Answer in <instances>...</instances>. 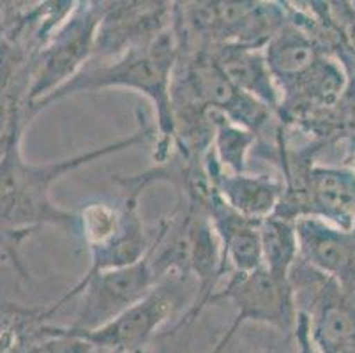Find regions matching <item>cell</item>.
<instances>
[{
  "mask_svg": "<svg viewBox=\"0 0 355 353\" xmlns=\"http://www.w3.org/2000/svg\"><path fill=\"white\" fill-rule=\"evenodd\" d=\"M263 353H282V352H263Z\"/></svg>",
  "mask_w": 355,
  "mask_h": 353,
  "instance_id": "obj_16",
  "label": "cell"
},
{
  "mask_svg": "<svg viewBox=\"0 0 355 353\" xmlns=\"http://www.w3.org/2000/svg\"><path fill=\"white\" fill-rule=\"evenodd\" d=\"M293 225L302 261L334 281L345 295L355 297V230L320 218H301Z\"/></svg>",
  "mask_w": 355,
  "mask_h": 353,
  "instance_id": "obj_8",
  "label": "cell"
},
{
  "mask_svg": "<svg viewBox=\"0 0 355 353\" xmlns=\"http://www.w3.org/2000/svg\"><path fill=\"white\" fill-rule=\"evenodd\" d=\"M341 19H343V28H345V39L350 44L352 51L355 53V11L352 8H341Z\"/></svg>",
  "mask_w": 355,
  "mask_h": 353,
  "instance_id": "obj_15",
  "label": "cell"
},
{
  "mask_svg": "<svg viewBox=\"0 0 355 353\" xmlns=\"http://www.w3.org/2000/svg\"><path fill=\"white\" fill-rule=\"evenodd\" d=\"M205 115L212 126V152L223 170L228 173H246V154L257 135L234 124L218 112L207 110Z\"/></svg>",
  "mask_w": 355,
  "mask_h": 353,
  "instance_id": "obj_12",
  "label": "cell"
},
{
  "mask_svg": "<svg viewBox=\"0 0 355 353\" xmlns=\"http://www.w3.org/2000/svg\"><path fill=\"white\" fill-rule=\"evenodd\" d=\"M186 276H166L147 295L122 315L90 332L66 327L71 334L80 336L94 348L115 353H137L156 336L173 311L182 302V279Z\"/></svg>",
  "mask_w": 355,
  "mask_h": 353,
  "instance_id": "obj_5",
  "label": "cell"
},
{
  "mask_svg": "<svg viewBox=\"0 0 355 353\" xmlns=\"http://www.w3.org/2000/svg\"><path fill=\"white\" fill-rule=\"evenodd\" d=\"M103 4H80L62 19L53 41L44 53V64L35 78L32 97L44 99L69 82L85 67L94 53L96 28L101 18ZM40 99V101H41Z\"/></svg>",
  "mask_w": 355,
  "mask_h": 353,
  "instance_id": "obj_6",
  "label": "cell"
},
{
  "mask_svg": "<svg viewBox=\"0 0 355 353\" xmlns=\"http://www.w3.org/2000/svg\"><path fill=\"white\" fill-rule=\"evenodd\" d=\"M230 299L237 307V318L212 353H221L239 327L246 322L266 323L279 330H293L297 322L295 295L292 283L277 279L260 267L250 274L232 272L225 288L212 293L211 300Z\"/></svg>",
  "mask_w": 355,
  "mask_h": 353,
  "instance_id": "obj_4",
  "label": "cell"
},
{
  "mask_svg": "<svg viewBox=\"0 0 355 353\" xmlns=\"http://www.w3.org/2000/svg\"><path fill=\"white\" fill-rule=\"evenodd\" d=\"M293 332L297 336V343H299L301 353H315V348H313L311 343V334H309V318L304 311H297V322Z\"/></svg>",
  "mask_w": 355,
  "mask_h": 353,
  "instance_id": "obj_14",
  "label": "cell"
},
{
  "mask_svg": "<svg viewBox=\"0 0 355 353\" xmlns=\"http://www.w3.org/2000/svg\"><path fill=\"white\" fill-rule=\"evenodd\" d=\"M202 163L209 182L221 196L223 202L244 218L261 221L272 216L282 202L285 184L277 177L266 173H228L218 163L212 147H209V150L203 154Z\"/></svg>",
  "mask_w": 355,
  "mask_h": 353,
  "instance_id": "obj_9",
  "label": "cell"
},
{
  "mask_svg": "<svg viewBox=\"0 0 355 353\" xmlns=\"http://www.w3.org/2000/svg\"><path fill=\"white\" fill-rule=\"evenodd\" d=\"M172 92H184V97H172V108L212 110L254 135L269 122L272 113L266 105L239 90L209 50L191 51L184 66V78L175 83Z\"/></svg>",
  "mask_w": 355,
  "mask_h": 353,
  "instance_id": "obj_3",
  "label": "cell"
},
{
  "mask_svg": "<svg viewBox=\"0 0 355 353\" xmlns=\"http://www.w3.org/2000/svg\"><path fill=\"white\" fill-rule=\"evenodd\" d=\"M94 346L80 336L71 334L66 327H44L41 339L24 353H92Z\"/></svg>",
  "mask_w": 355,
  "mask_h": 353,
  "instance_id": "obj_13",
  "label": "cell"
},
{
  "mask_svg": "<svg viewBox=\"0 0 355 353\" xmlns=\"http://www.w3.org/2000/svg\"><path fill=\"white\" fill-rule=\"evenodd\" d=\"M209 53L239 90L277 113L279 92L267 66L263 48L219 44L209 48Z\"/></svg>",
  "mask_w": 355,
  "mask_h": 353,
  "instance_id": "obj_10",
  "label": "cell"
},
{
  "mask_svg": "<svg viewBox=\"0 0 355 353\" xmlns=\"http://www.w3.org/2000/svg\"><path fill=\"white\" fill-rule=\"evenodd\" d=\"M261 264L277 279H290V272L299 260V244L293 221L269 216L261 219L260 226Z\"/></svg>",
  "mask_w": 355,
  "mask_h": 353,
  "instance_id": "obj_11",
  "label": "cell"
},
{
  "mask_svg": "<svg viewBox=\"0 0 355 353\" xmlns=\"http://www.w3.org/2000/svg\"><path fill=\"white\" fill-rule=\"evenodd\" d=\"M159 281L147 251L140 261L128 267L90 274L87 272V276H83V279L55 306V309L62 307L67 300L80 297L78 311L69 329L90 332L106 325L129 307L140 302Z\"/></svg>",
  "mask_w": 355,
  "mask_h": 353,
  "instance_id": "obj_2",
  "label": "cell"
},
{
  "mask_svg": "<svg viewBox=\"0 0 355 353\" xmlns=\"http://www.w3.org/2000/svg\"><path fill=\"white\" fill-rule=\"evenodd\" d=\"M106 6L96 28L92 60L121 57L172 27L173 4L168 2H110Z\"/></svg>",
  "mask_w": 355,
  "mask_h": 353,
  "instance_id": "obj_7",
  "label": "cell"
},
{
  "mask_svg": "<svg viewBox=\"0 0 355 353\" xmlns=\"http://www.w3.org/2000/svg\"><path fill=\"white\" fill-rule=\"evenodd\" d=\"M179 60V41L173 27L166 28L154 41L140 48L125 51L110 60H89L78 74L55 90L37 105L59 101L78 92L105 90L122 87L145 94L153 101L157 117L159 140L156 145V160L163 163L170 157L175 140V121L172 108V73Z\"/></svg>",
  "mask_w": 355,
  "mask_h": 353,
  "instance_id": "obj_1",
  "label": "cell"
}]
</instances>
